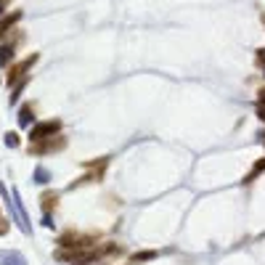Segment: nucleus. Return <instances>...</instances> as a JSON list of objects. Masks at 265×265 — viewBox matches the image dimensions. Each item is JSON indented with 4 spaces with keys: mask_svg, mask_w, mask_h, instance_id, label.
<instances>
[{
    "mask_svg": "<svg viewBox=\"0 0 265 265\" xmlns=\"http://www.w3.org/2000/svg\"><path fill=\"white\" fill-rule=\"evenodd\" d=\"M19 19H21V14H19V11H16V14H14V16H6L3 21H0V37H3V34H6V32L11 29V27H14V24H16V21H19Z\"/></svg>",
    "mask_w": 265,
    "mask_h": 265,
    "instance_id": "obj_7",
    "label": "nucleus"
},
{
    "mask_svg": "<svg viewBox=\"0 0 265 265\" xmlns=\"http://www.w3.org/2000/svg\"><path fill=\"white\" fill-rule=\"evenodd\" d=\"M3 234H8V220H6V217H0V236H3Z\"/></svg>",
    "mask_w": 265,
    "mask_h": 265,
    "instance_id": "obj_11",
    "label": "nucleus"
},
{
    "mask_svg": "<svg viewBox=\"0 0 265 265\" xmlns=\"http://www.w3.org/2000/svg\"><path fill=\"white\" fill-rule=\"evenodd\" d=\"M260 106H265V88L260 90Z\"/></svg>",
    "mask_w": 265,
    "mask_h": 265,
    "instance_id": "obj_14",
    "label": "nucleus"
},
{
    "mask_svg": "<svg viewBox=\"0 0 265 265\" xmlns=\"http://www.w3.org/2000/svg\"><path fill=\"white\" fill-rule=\"evenodd\" d=\"M51 180V172L45 170V167H37L34 170V183H48Z\"/></svg>",
    "mask_w": 265,
    "mask_h": 265,
    "instance_id": "obj_9",
    "label": "nucleus"
},
{
    "mask_svg": "<svg viewBox=\"0 0 265 265\" xmlns=\"http://www.w3.org/2000/svg\"><path fill=\"white\" fill-rule=\"evenodd\" d=\"M64 146H66V141L61 135H56V141H53V138H45V141H40V143H32L29 152L32 154H48V152H61Z\"/></svg>",
    "mask_w": 265,
    "mask_h": 265,
    "instance_id": "obj_2",
    "label": "nucleus"
},
{
    "mask_svg": "<svg viewBox=\"0 0 265 265\" xmlns=\"http://www.w3.org/2000/svg\"><path fill=\"white\" fill-rule=\"evenodd\" d=\"M11 56H14V43H11V45H3V51H0V66H6Z\"/></svg>",
    "mask_w": 265,
    "mask_h": 265,
    "instance_id": "obj_8",
    "label": "nucleus"
},
{
    "mask_svg": "<svg viewBox=\"0 0 265 265\" xmlns=\"http://www.w3.org/2000/svg\"><path fill=\"white\" fill-rule=\"evenodd\" d=\"M37 61V53H32V56H27L24 61H19L16 66H11V72H8V83H16V80L21 77V74H27V69H32V64Z\"/></svg>",
    "mask_w": 265,
    "mask_h": 265,
    "instance_id": "obj_3",
    "label": "nucleus"
},
{
    "mask_svg": "<svg viewBox=\"0 0 265 265\" xmlns=\"http://www.w3.org/2000/svg\"><path fill=\"white\" fill-rule=\"evenodd\" d=\"M148 257H154V252H143V255H135L133 260L138 262V260H148Z\"/></svg>",
    "mask_w": 265,
    "mask_h": 265,
    "instance_id": "obj_12",
    "label": "nucleus"
},
{
    "mask_svg": "<svg viewBox=\"0 0 265 265\" xmlns=\"http://www.w3.org/2000/svg\"><path fill=\"white\" fill-rule=\"evenodd\" d=\"M0 265H27V260H24V255H21V252L3 249V252H0Z\"/></svg>",
    "mask_w": 265,
    "mask_h": 265,
    "instance_id": "obj_4",
    "label": "nucleus"
},
{
    "mask_svg": "<svg viewBox=\"0 0 265 265\" xmlns=\"http://www.w3.org/2000/svg\"><path fill=\"white\" fill-rule=\"evenodd\" d=\"M257 59H260V64L265 66V51H257Z\"/></svg>",
    "mask_w": 265,
    "mask_h": 265,
    "instance_id": "obj_13",
    "label": "nucleus"
},
{
    "mask_svg": "<svg viewBox=\"0 0 265 265\" xmlns=\"http://www.w3.org/2000/svg\"><path fill=\"white\" fill-rule=\"evenodd\" d=\"M40 202H43L45 215H48L51 210H56V204H59V194H56V191H48V194H43V197H40Z\"/></svg>",
    "mask_w": 265,
    "mask_h": 265,
    "instance_id": "obj_5",
    "label": "nucleus"
},
{
    "mask_svg": "<svg viewBox=\"0 0 265 265\" xmlns=\"http://www.w3.org/2000/svg\"><path fill=\"white\" fill-rule=\"evenodd\" d=\"M59 130H61V122L59 120L40 122V125H34V128L29 130V141L32 143H40V141H45V138H53V133H59Z\"/></svg>",
    "mask_w": 265,
    "mask_h": 265,
    "instance_id": "obj_1",
    "label": "nucleus"
},
{
    "mask_svg": "<svg viewBox=\"0 0 265 265\" xmlns=\"http://www.w3.org/2000/svg\"><path fill=\"white\" fill-rule=\"evenodd\" d=\"M3 8H6V0H0V16H3Z\"/></svg>",
    "mask_w": 265,
    "mask_h": 265,
    "instance_id": "obj_15",
    "label": "nucleus"
},
{
    "mask_svg": "<svg viewBox=\"0 0 265 265\" xmlns=\"http://www.w3.org/2000/svg\"><path fill=\"white\" fill-rule=\"evenodd\" d=\"M32 120H34V109L27 103V106H21V111H19V125H21V128H27Z\"/></svg>",
    "mask_w": 265,
    "mask_h": 265,
    "instance_id": "obj_6",
    "label": "nucleus"
},
{
    "mask_svg": "<svg viewBox=\"0 0 265 265\" xmlns=\"http://www.w3.org/2000/svg\"><path fill=\"white\" fill-rule=\"evenodd\" d=\"M6 146L16 148V146H19V135H16V133H6Z\"/></svg>",
    "mask_w": 265,
    "mask_h": 265,
    "instance_id": "obj_10",
    "label": "nucleus"
}]
</instances>
